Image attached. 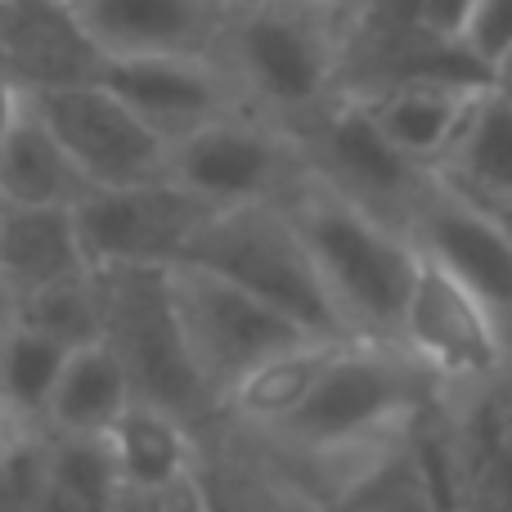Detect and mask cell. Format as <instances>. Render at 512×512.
<instances>
[{
  "instance_id": "obj_1",
  "label": "cell",
  "mask_w": 512,
  "mask_h": 512,
  "mask_svg": "<svg viewBox=\"0 0 512 512\" xmlns=\"http://www.w3.org/2000/svg\"><path fill=\"white\" fill-rule=\"evenodd\" d=\"M283 207L292 212L301 239L315 256L346 319V333L360 342L400 346V324H405L409 297L423 270L414 234L351 203L319 176H310Z\"/></svg>"
},
{
  "instance_id": "obj_2",
  "label": "cell",
  "mask_w": 512,
  "mask_h": 512,
  "mask_svg": "<svg viewBox=\"0 0 512 512\" xmlns=\"http://www.w3.org/2000/svg\"><path fill=\"white\" fill-rule=\"evenodd\" d=\"M346 36L351 27L319 0L239 9L225 18L216 59L225 63L252 113L301 131L310 117L346 95Z\"/></svg>"
},
{
  "instance_id": "obj_3",
  "label": "cell",
  "mask_w": 512,
  "mask_h": 512,
  "mask_svg": "<svg viewBox=\"0 0 512 512\" xmlns=\"http://www.w3.org/2000/svg\"><path fill=\"white\" fill-rule=\"evenodd\" d=\"M185 261L256 292L274 310L297 319L306 333L333 337V342L351 337L315 256H310L297 221L283 203L212 212L198 230V239L189 243Z\"/></svg>"
},
{
  "instance_id": "obj_4",
  "label": "cell",
  "mask_w": 512,
  "mask_h": 512,
  "mask_svg": "<svg viewBox=\"0 0 512 512\" xmlns=\"http://www.w3.org/2000/svg\"><path fill=\"white\" fill-rule=\"evenodd\" d=\"M99 283H104V342L131 373L135 400L171 409L203 432L221 423V405L207 391L180 328L171 265H108L99 270Z\"/></svg>"
},
{
  "instance_id": "obj_5",
  "label": "cell",
  "mask_w": 512,
  "mask_h": 512,
  "mask_svg": "<svg viewBox=\"0 0 512 512\" xmlns=\"http://www.w3.org/2000/svg\"><path fill=\"white\" fill-rule=\"evenodd\" d=\"M171 297H176V315L180 328H185L189 355H194L221 414L234 391L248 378H256L265 364H274L279 355L297 351L306 342H319L315 333H306L297 319L274 310L270 301L221 279V274L203 270V265L189 261L171 265Z\"/></svg>"
},
{
  "instance_id": "obj_6",
  "label": "cell",
  "mask_w": 512,
  "mask_h": 512,
  "mask_svg": "<svg viewBox=\"0 0 512 512\" xmlns=\"http://www.w3.org/2000/svg\"><path fill=\"white\" fill-rule=\"evenodd\" d=\"M310 176L315 171L301 135L252 108H234L171 144V180L212 212L288 203Z\"/></svg>"
},
{
  "instance_id": "obj_7",
  "label": "cell",
  "mask_w": 512,
  "mask_h": 512,
  "mask_svg": "<svg viewBox=\"0 0 512 512\" xmlns=\"http://www.w3.org/2000/svg\"><path fill=\"white\" fill-rule=\"evenodd\" d=\"M400 346L432 373L445 396H472L512 378V342L495 310L432 256H423L418 270Z\"/></svg>"
},
{
  "instance_id": "obj_8",
  "label": "cell",
  "mask_w": 512,
  "mask_h": 512,
  "mask_svg": "<svg viewBox=\"0 0 512 512\" xmlns=\"http://www.w3.org/2000/svg\"><path fill=\"white\" fill-rule=\"evenodd\" d=\"M297 135L310 153V171L324 185H333L337 194L369 207L373 216L400 225V230H409L418 203L436 185V171L400 153L391 135L378 126L373 108L355 95L333 99Z\"/></svg>"
},
{
  "instance_id": "obj_9",
  "label": "cell",
  "mask_w": 512,
  "mask_h": 512,
  "mask_svg": "<svg viewBox=\"0 0 512 512\" xmlns=\"http://www.w3.org/2000/svg\"><path fill=\"white\" fill-rule=\"evenodd\" d=\"M23 99H32V108L45 117V126L59 135V144L95 189L171 180V144L108 81L41 90Z\"/></svg>"
},
{
  "instance_id": "obj_10",
  "label": "cell",
  "mask_w": 512,
  "mask_h": 512,
  "mask_svg": "<svg viewBox=\"0 0 512 512\" xmlns=\"http://www.w3.org/2000/svg\"><path fill=\"white\" fill-rule=\"evenodd\" d=\"M212 207L176 180L126 189H95L77 207L81 243L95 270L108 265H180Z\"/></svg>"
},
{
  "instance_id": "obj_11",
  "label": "cell",
  "mask_w": 512,
  "mask_h": 512,
  "mask_svg": "<svg viewBox=\"0 0 512 512\" xmlns=\"http://www.w3.org/2000/svg\"><path fill=\"white\" fill-rule=\"evenodd\" d=\"M409 234H414L418 252L432 256L459 283H468L495 310L512 342V225L454 194L436 176V185L427 189V198L409 221Z\"/></svg>"
},
{
  "instance_id": "obj_12",
  "label": "cell",
  "mask_w": 512,
  "mask_h": 512,
  "mask_svg": "<svg viewBox=\"0 0 512 512\" xmlns=\"http://www.w3.org/2000/svg\"><path fill=\"white\" fill-rule=\"evenodd\" d=\"M0 59L5 90L18 95L104 81L113 63L90 36L86 18L54 0H0Z\"/></svg>"
},
{
  "instance_id": "obj_13",
  "label": "cell",
  "mask_w": 512,
  "mask_h": 512,
  "mask_svg": "<svg viewBox=\"0 0 512 512\" xmlns=\"http://www.w3.org/2000/svg\"><path fill=\"white\" fill-rule=\"evenodd\" d=\"M104 81L167 144H180L185 135L203 131L207 122L234 113V108H248L221 59H194V54L113 59Z\"/></svg>"
},
{
  "instance_id": "obj_14",
  "label": "cell",
  "mask_w": 512,
  "mask_h": 512,
  "mask_svg": "<svg viewBox=\"0 0 512 512\" xmlns=\"http://www.w3.org/2000/svg\"><path fill=\"white\" fill-rule=\"evenodd\" d=\"M90 36L104 45L108 59H140V54H194L216 59L225 32V0H81Z\"/></svg>"
},
{
  "instance_id": "obj_15",
  "label": "cell",
  "mask_w": 512,
  "mask_h": 512,
  "mask_svg": "<svg viewBox=\"0 0 512 512\" xmlns=\"http://www.w3.org/2000/svg\"><path fill=\"white\" fill-rule=\"evenodd\" d=\"M95 194L59 135L45 126L32 99L5 90V126H0V207H59L77 212Z\"/></svg>"
},
{
  "instance_id": "obj_16",
  "label": "cell",
  "mask_w": 512,
  "mask_h": 512,
  "mask_svg": "<svg viewBox=\"0 0 512 512\" xmlns=\"http://www.w3.org/2000/svg\"><path fill=\"white\" fill-rule=\"evenodd\" d=\"M86 270H95V265H90L86 243H81L77 212H59V207H0V283H5V306Z\"/></svg>"
},
{
  "instance_id": "obj_17",
  "label": "cell",
  "mask_w": 512,
  "mask_h": 512,
  "mask_svg": "<svg viewBox=\"0 0 512 512\" xmlns=\"http://www.w3.org/2000/svg\"><path fill=\"white\" fill-rule=\"evenodd\" d=\"M203 436L207 432L194 427L189 418L171 414L162 405H149V400H135L104 441L117 463L122 486L149 490L194 477L203 468Z\"/></svg>"
},
{
  "instance_id": "obj_18",
  "label": "cell",
  "mask_w": 512,
  "mask_h": 512,
  "mask_svg": "<svg viewBox=\"0 0 512 512\" xmlns=\"http://www.w3.org/2000/svg\"><path fill=\"white\" fill-rule=\"evenodd\" d=\"M436 176L454 194L512 225V104L495 86L477 99Z\"/></svg>"
},
{
  "instance_id": "obj_19",
  "label": "cell",
  "mask_w": 512,
  "mask_h": 512,
  "mask_svg": "<svg viewBox=\"0 0 512 512\" xmlns=\"http://www.w3.org/2000/svg\"><path fill=\"white\" fill-rule=\"evenodd\" d=\"M490 86H400V90H387V95H369L364 104L373 108L378 126L391 135V144L400 153H409L414 162L436 171L445 162V153L454 149L463 122L477 108V99Z\"/></svg>"
},
{
  "instance_id": "obj_20",
  "label": "cell",
  "mask_w": 512,
  "mask_h": 512,
  "mask_svg": "<svg viewBox=\"0 0 512 512\" xmlns=\"http://www.w3.org/2000/svg\"><path fill=\"white\" fill-rule=\"evenodd\" d=\"M135 405V387L126 364L108 342L77 346L59 378V391L45 414V432L59 436H108L117 418Z\"/></svg>"
},
{
  "instance_id": "obj_21",
  "label": "cell",
  "mask_w": 512,
  "mask_h": 512,
  "mask_svg": "<svg viewBox=\"0 0 512 512\" xmlns=\"http://www.w3.org/2000/svg\"><path fill=\"white\" fill-rule=\"evenodd\" d=\"M72 360V346L41 333L36 324L18 315H5V351H0V400L5 423L45 427L50 400L59 391V378Z\"/></svg>"
},
{
  "instance_id": "obj_22",
  "label": "cell",
  "mask_w": 512,
  "mask_h": 512,
  "mask_svg": "<svg viewBox=\"0 0 512 512\" xmlns=\"http://www.w3.org/2000/svg\"><path fill=\"white\" fill-rule=\"evenodd\" d=\"M122 477L104 436L50 432V468L32 512H117Z\"/></svg>"
},
{
  "instance_id": "obj_23",
  "label": "cell",
  "mask_w": 512,
  "mask_h": 512,
  "mask_svg": "<svg viewBox=\"0 0 512 512\" xmlns=\"http://www.w3.org/2000/svg\"><path fill=\"white\" fill-rule=\"evenodd\" d=\"M5 315L27 319L41 333L68 342L72 351L104 342V283H99V270L72 274V279L54 283V288L32 292V297L5 306Z\"/></svg>"
},
{
  "instance_id": "obj_24",
  "label": "cell",
  "mask_w": 512,
  "mask_h": 512,
  "mask_svg": "<svg viewBox=\"0 0 512 512\" xmlns=\"http://www.w3.org/2000/svg\"><path fill=\"white\" fill-rule=\"evenodd\" d=\"M463 45L495 77L512 59V0H477L468 27H463Z\"/></svg>"
},
{
  "instance_id": "obj_25",
  "label": "cell",
  "mask_w": 512,
  "mask_h": 512,
  "mask_svg": "<svg viewBox=\"0 0 512 512\" xmlns=\"http://www.w3.org/2000/svg\"><path fill=\"white\" fill-rule=\"evenodd\" d=\"M117 512H216L212 495H207L203 468L185 481H171V486H149V490H126L117 499Z\"/></svg>"
},
{
  "instance_id": "obj_26",
  "label": "cell",
  "mask_w": 512,
  "mask_h": 512,
  "mask_svg": "<svg viewBox=\"0 0 512 512\" xmlns=\"http://www.w3.org/2000/svg\"><path fill=\"white\" fill-rule=\"evenodd\" d=\"M472 9H477V0H414L418 23L441 36H454V41H463V27H468Z\"/></svg>"
},
{
  "instance_id": "obj_27",
  "label": "cell",
  "mask_w": 512,
  "mask_h": 512,
  "mask_svg": "<svg viewBox=\"0 0 512 512\" xmlns=\"http://www.w3.org/2000/svg\"><path fill=\"white\" fill-rule=\"evenodd\" d=\"M319 5H324L328 14H333V18H342L346 27H355V23H360L364 14H369L373 5H378V0H319Z\"/></svg>"
},
{
  "instance_id": "obj_28",
  "label": "cell",
  "mask_w": 512,
  "mask_h": 512,
  "mask_svg": "<svg viewBox=\"0 0 512 512\" xmlns=\"http://www.w3.org/2000/svg\"><path fill=\"white\" fill-rule=\"evenodd\" d=\"M270 5H301V0H225L230 14H239V9H270Z\"/></svg>"
},
{
  "instance_id": "obj_29",
  "label": "cell",
  "mask_w": 512,
  "mask_h": 512,
  "mask_svg": "<svg viewBox=\"0 0 512 512\" xmlns=\"http://www.w3.org/2000/svg\"><path fill=\"white\" fill-rule=\"evenodd\" d=\"M495 90H499V95H504L508 99V104H512V59L504 63V68H499L495 72Z\"/></svg>"
},
{
  "instance_id": "obj_30",
  "label": "cell",
  "mask_w": 512,
  "mask_h": 512,
  "mask_svg": "<svg viewBox=\"0 0 512 512\" xmlns=\"http://www.w3.org/2000/svg\"><path fill=\"white\" fill-rule=\"evenodd\" d=\"M54 5H72V9H77V5H81V0H54Z\"/></svg>"
}]
</instances>
